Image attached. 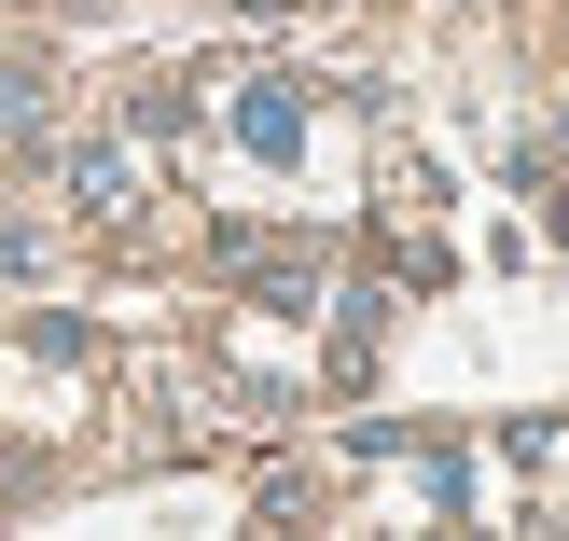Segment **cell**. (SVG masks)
I'll use <instances>...</instances> for the list:
<instances>
[{
    "mask_svg": "<svg viewBox=\"0 0 569 541\" xmlns=\"http://www.w3.org/2000/svg\"><path fill=\"white\" fill-rule=\"evenodd\" d=\"M126 181H139V167H126V153H83V167H70V194H83V222H126V209H139V194H126Z\"/></svg>",
    "mask_w": 569,
    "mask_h": 541,
    "instance_id": "cell-1",
    "label": "cell"
}]
</instances>
